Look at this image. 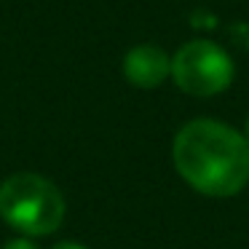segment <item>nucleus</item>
I'll return each mask as SVG.
<instances>
[{
  "label": "nucleus",
  "instance_id": "1",
  "mask_svg": "<svg viewBox=\"0 0 249 249\" xmlns=\"http://www.w3.org/2000/svg\"><path fill=\"white\" fill-rule=\"evenodd\" d=\"M174 166L179 177L212 198L236 196L249 182V142L220 121L198 118L174 137Z\"/></svg>",
  "mask_w": 249,
  "mask_h": 249
},
{
  "label": "nucleus",
  "instance_id": "2",
  "mask_svg": "<svg viewBox=\"0 0 249 249\" xmlns=\"http://www.w3.org/2000/svg\"><path fill=\"white\" fill-rule=\"evenodd\" d=\"M65 196L51 179L19 172L0 185V217L24 236L54 233L65 220Z\"/></svg>",
  "mask_w": 249,
  "mask_h": 249
},
{
  "label": "nucleus",
  "instance_id": "3",
  "mask_svg": "<svg viewBox=\"0 0 249 249\" xmlns=\"http://www.w3.org/2000/svg\"><path fill=\"white\" fill-rule=\"evenodd\" d=\"M172 75L182 91L193 97H212L231 86L233 62L212 40H190L174 54Z\"/></svg>",
  "mask_w": 249,
  "mask_h": 249
},
{
  "label": "nucleus",
  "instance_id": "4",
  "mask_svg": "<svg viewBox=\"0 0 249 249\" xmlns=\"http://www.w3.org/2000/svg\"><path fill=\"white\" fill-rule=\"evenodd\" d=\"M172 72V59L166 56V51L158 46H134L129 54L124 56V75L129 83L140 89H156L158 83H163V78Z\"/></svg>",
  "mask_w": 249,
  "mask_h": 249
},
{
  "label": "nucleus",
  "instance_id": "5",
  "mask_svg": "<svg viewBox=\"0 0 249 249\" xmlns=\"http://www.w3.org/2000/svg\"><path fill=\"white\" fill-rule=\"evenodd\" d=\"M3 249H38V247H35L33 241H27V238H14V241H8Z\"/></svg>",
  "mask_w": 249,
  "mask_h": 249
},
{
  "label": "nucleus",
  "instance_id": "6",
  "mask_svg": "<svg viewBox=\"0 0 249 249\" xmlns=\"http://www.w3.org/2000/svg\"><path fill=\"white\" fill-rule=\"evenodd\" d=\"M54 249H86V247H81L78 241H62V244H56Z\"/></svg>",
  "mask_w": 249,
  "mask_h": 249
},
{
  "label": "nucleus",
  "instance_id": "7",
  "mask_svg": "<svg viewBox=\"0 0 249 249\" xmlns=\"http://www.w3.org/2000/svg\"><path fill=\"white\" fill-rule=\"evenodd\" d=\"M247 142H249V121H247Z\"/></svg>",
  "mask_w": 249,
  "mask_h": 249
}]
</instances>
